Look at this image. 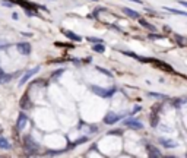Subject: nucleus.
I'll return each mask as SVG.
<instances>
[{
	"label": "nucleus",
	"mask_w": 187,
	"mask_h": 158,
	"mask_svg": "<svg viewBox=\"0 0 187 158\" xmlns=\"http://www.w3.org/2000/svg\"><path fill=\"white\" fill-rule=\"evenodd\" d=\"M124 126H127V127H130V129H134V130L143 129V124L140 123V122H137V120H126V122H124Z\"/></svg>",
	"instance_id": "7"
},
{
	"label": "nucleus",
	"mask_w": 187,
	"mask_h": 158,
	"mask_svg": "<svg viewBox=\"0 0 187 158\" xmlns=\"http://www.w3.org/2000/svg\"><path fill=\"white\" fill-rule=\"evenodd\" d=\"M121 11H123V13H126L127 16H130V18H133V19H139V18H140V15H139L137 12L132 11V9H129V8H123Z\"/></svg>",
	"instance_id": "8"
},
{
	"label": "nucleus",
	"mask_w": 187,
	"mask_h": 158,
	"mask_svg": "<svg viewBox=\"0 0 187 158\" xmlns=\"http://www.w3.org/2000/svg\"><path fill=\"white\" fill-rule=\"evenodd\" d=\"M121 53H123V54H127V56H130V57H134V59H139V60H142L140 57L137 56L136 53H133V51H123V50H121Z\"/></svg>",
	"instance_id": "18"
},
{
	"label": "nucleus",
	"mask_w": 187,
	"mask_h": 158,
	"mask_svg": "<svg viewBox=\"0 0 187 158\" xmlns=\"http://www.w3.org/2000/svg\"><path fill=\"white\" fill-rule=\"evenodd\" d=\"M23 145H25V149L32 155V154H37V151H38V144L37 142H34V139L31 138L29 135L25 136V139H23Z\"/></svg>",
	"instance_id": "2"
},
{
	"label": "nucleus",
	"mask_w": 187,
	"mask_h": 158,
	"mask_svg": "<svg viewBox=\"0 0 187 158\" xmlns=\"http://www.w3.org/2000/svg\"><path fill=\"white\" fill-rule=\"evenodd\" d=\"M0 148H2V149H11L12 148L11 142H9L6 138H3V136H0Z\"/></svg>",
	"instance_id": "10"
},
{
	"label": "nucleus",
	"mask_w": 187,
	"mask_h": 158,
	"mask_svg": "<svg viewBox=\"0 0 187 158\" xmlns=\"http://www.w3.org/2000/svg\"><path fill=\"white\" fill-rule=\"evenodd\" d=\"M28 123V116L25 113H21L18 116V120H16V127H18V130H22L23 127L26 126Z\"/></svg>",
	"instance_id": "5"
},
{
	"label": "nucleus",
	"mask_w": 187,
	"mask_h": 158,
	"mask_svg": "<svg viewBox=\"0 0 187 158\" xmlns=\"http://www.w3.org/2000/svg\"><path fill=\"white\" fill-rule=\"evenodd\" d=\"M151 97H155V98H167V95H162V94H155V92H149Z\"/></svg>",
	"instance_id": "19"
},
{
	"label": "nucleus",
	"mask_w": 187,
	"mask_h": 158,
	"mask_svg": "<svg viewBox=\"0 0 187 158\" xmlns=\"http://www.w3.org/2000/svg\"><path fill=\"white\" fill-rule=\"evenodd\" d=\"M65 72H66V68H62V69H59V70H56V72H53V75H51V79H53V81H59V78H60Z\"/></svg>",
	"instance_id": "12"
},
{
	"label": "nucleus",
	"mask_w": 187,
	"mask_h": 158,
	"mask_svg": "<svg viewBox=\"0 0 187 158\" xmlns=\"http://www.w3.org/2000/svg\"><path fill=\"white\" fill-rule=\"evenodd\" d=\"M162 9H165L167 12H171V13H176V15H183V16H187V12H184V11H177V9H173V8H168V6H164Z\"/></svg>",
	"instance_id": "15"
},
{
	"label": "nucleus",
	"mask_w": 187,
	"mask_h": 158,
	"mask_svg": "<svg viewBox=\"0 0 187 158\" xmlns=\"http://www.w3.org/2000/svg\"><path fill=\"white\" fill-rule=\"evenodd\" d=\"M16 48H18V51L23 54V56H28L29 53H31V45L28 44V43H18L16 44Z\"/></svg>",
	"instance_id": "6"
},
{
	"label": "nucleus",
	"mask_w": 187,
	"mask_h": 158,
	"mask_svg": "<svg viewBox=\"0 0 187 158\" xmlns=\"http://www.w3.org/2000/svg\"><path fill=\"white\" fill-rule=\"evenodd\" d=\"M2 130H3V129H2V126H0V133H2Z\"/></svg>",
	"instance_id": "28"
},
{
	"label": "nucleus",
	"mask_w": 187,
	"mask_h": 158,
	"mask_svg": "<svg viewBox=\"0 0 187 158\" xmlns=\"http://www.w3.org/2000/svg\"><path fill=\"white\" fill-rule=\"evenodd\" d=\"M149 37H151V38H164L162 35H156V34H151Z\"/></svg>",
	"instance_id": "22"
},
{
	"label": "nucleus",
	"mask_w": 187,
	"mask_h": 158,
	"mask_svg": "<svg viewBox=\"0 0 187 158\" xmlns=\"http://www.w3.org/2000/svg\"><path fill=\"white\" fill-rule=\"evenodd\" d=\"M139 110H140V107H139V105H136V107L132 110V113H136V111H139Z\"/></svg>",
	"instance_id": "24"
},
{
	"label": "nucleus",
	"mask_w": 187,
	"mask_h": 158,
	"mask_svg": "<svg viewBox=\"0 0 187 158\" xmlns=\"http://www.w3.org/2000/svg\"><path fill=\"white\" fill-rule=\"evenodd\" d=\"M130 2H134V3H139V5H142V0H130Z\"/></svg>",
	"instance_id": "27"
},
{
	"label": "nucleus",
	"mask_w": 187,
	"mask_h": 158,
	"mask_svg": "<svg viewBox=\"0 0 187 158\" xmlns=\"http://www.w3.org/2000/svg\"><path fill=\"white\" fill-rule=\"evenodd\" d=\"M2 5H3V6H6V8H13V3H11V2H6V0H3V2H2Z\"/></svg>",
	"instance_id": "21"
},
{
	"label": "nucleus",
	"mask_w": 187,
	"mask_h": 158,
	"mask_svg": "<svg viewBox=\"0 0 187 158\" xmlns=\"http://www.w3.org/2000/svg\"><path fill=\"white\" fill-rule=\"evenodd\" d=\"M91 91L94 94L99 95V97H102V98H110V97H113L116 94L117 88L116 87H113V88H102V87H98V85H91Z\"/></svg>",
	"instance_id": "1"
},
{
	"label": "nucleus",
	"mask_w": 187,
	"mask_h": 158,
	"mask_svg": "<svg viewBox=\"0 0 187 158\" xmlns=\"http://www.w3.org/2000/svg\"><path fill=\"white\" fill-rule=\"evenodd\" d=\"M12 18H13V19H18L19 16H18V13H12Z\"/></svg>",
	"instance_id": "25"
},
{
	"label": "nucleus",
	"mask_w": 187,
	"mask_h": 158,
	"mask_svg": "<svg viewBox=\"0 0 187 158\" xmlns=\"http://www.w3.org/2000/svg\"><path fill=\"white\" fill-rule=\"evenodd\" d=\"M139 22H140V25H142V26H145V28H148V29H149L151 32H155V31H156V28H155L154 25H151L149 22H146L145 19H139Z\"/></svg>",
	"instance_id": "14"
},
{
	"label": "nucleus",
	"mask_w": 187,
	"mask_h": 158,
	"mask_svg": "<svg viewBox=\"0 0 187 158\" xmlns=\"http://www.w3.org/2000/svg\"><path fill=\"white\" fill-rule=\"evenodd\" d=\"M86 41H88V43H104V40L95 38V37H86Z\"/></svg>",
	"instance_id": "17"
},
{
	"label": "nucleus",
	"mask_w": 187,
	"mask_h": 158,
	"mask_svg": "<svg viewBox=\"0 0 187 158\" xmlns=\"http://www.w3.org/2000/svg\"><path fill=\"white\" fill-rule=\"evenodd\" d=\"M178 3H180L181 6H184V8H187V2H184V0H178Z\"/></svg>",
	"instance_id": "23"
},
{
	"label": "nucleus",
	"mask_w": 187,
	"mask_h": 158,
	"mask_svg": "<svg viewBox=\"0 0 187 158\" xmlns=\"http://www.w3.org/2000/svg\"><path fill=\"white\" fill-rule=\"evenodd\" d=\"M159 142H161V144H162L165 148H176L177 145H178L176 141H171V139H170V141H167V139H161Z\"/></svg>",
	"instance_id": "11"
},
{
	"label": "nucleus",
	"mask_w": 187,
	"mask_h": 158,
	"mask_svg": "<svg viewBox=\"0 0 187 158\" xmlns=\"http://www.w3.org/2000/svg\"><path fill=\"white\" fill-rule=\"evenodd\" d=\"M92 2H98V0H92Z\"/></svg>",
	"instance_id": "29"
},
{
	"label": "nucleus",
	"mask_w": 187,
	"mask_h": 158,
	"mask_svg": "<svg viewBox=\"0 0 187 158\" xmlns=\"http://www.w3.org/2000/svg\"><path fill=\"white\" fill-rule=\"evenodd\" d=\"M94 51H97V53H104V51H105L104 43H97V44L94 45Z\"/></svg>",
	"instance_id": "16"
},
{
	"label": "nucleus",
	"mask_w": 187,
	"mask_h": 158,
	"mask_svg": "<svg viewBox=\"0 0 187 158\" xmlns=\"http://www.w3.org/2000/svg\"><path fill=\"white\" fill-rule=\"evenodd\" d=\"M65 35H66L67 38H70L72 41H77V43H80V41H82V38H80L77 34H73L72 31H65Z\"/></svg>",
	"instance_id": "9"
},
{
	"label": "nucleus",
	"mask_w": 187,
	"mask_h": 158,
	"mask_svg": "<svg viewBox=\"0 0 187 158\" xmlns=\"http://www.w3.org/2000/svg\"><path fill=\"white\" fill-rule=\"evenodd\" d=\"M73 63H75L76 66H80V62H79V60H73Z\"/></svg>",
	"instance_id": "26"
},
{
	"label": "nucleus",
	"mask_w": 187,
	"mask_h": 158,
	"mask_svg": "<svg viewBox=\"0 0 187 158\" xmlns=\"http://www.w3.org/2000/svg\"><path fill=\"white\" fill-rule=\"evenodd\" d=\"M97 70H98V72H101V73H104V75H107V76H111V73L108 72V70H105V69H102V68H97Z\"/></svg>",
	"instance_id": "20"
},
{
	"label": "nucleus",
	"mask_w": 187,
	"mask_h": 158,
	"mask_svg": "<svg viewBox=\"0 0 187 158\" xmlns=\"http://www.w3.org/2000/svg\"><path fill=\"white\" fill-rule=\"evenodd\" d=\"M38 70H40V68H34V69H31V70H28V72H26V73H25V75L22 76L21 82H19V85H21V87H22V85H25V84H26L29 79L32 78L35 73H38Z\"/></svg>",
	"instance_id": "4"
},
{
	"label": "nucleus",
	"mask_w": 187,
	"mask_h": 158,
	"mask_svg": "<svg viewBox=\"0 0 187 158\" xmlns=\"http://www.w3.org/2000/svg\"><path fill=\"white\" fill-rule=\"evenodd\" d=\"M148 152H149V155L151 157H161V152L156 149L155 147H152V145H149L148 147Z\"/></svg>",
	"instance_id": "13"
},
{
	"label": "nucleus",
	"mask_w": 187,
	"mask_h": 158,
	"mask_svg": "<svg viewBox=\"0 0 187 158\" xmlns=\"http://www.w3.org/2000/svg\"><path fill=\"white\" fill-rule=\"evenodd\" d=\"M123 116H124V114H116V113H113V111H110V113L105 114V117H104V123L105 124H114V123H117Z\"/></svg>",
	"instance_id": "3"
}]
</instances>
